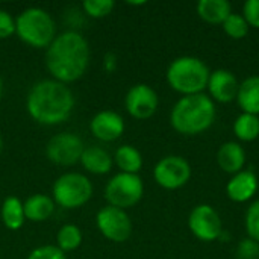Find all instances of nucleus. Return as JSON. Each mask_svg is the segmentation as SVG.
<instances>
[{
    "label": "nucleus",
    "instance_id": "obj_10",
    "mask_svg": "<svg viewBox=\"0 0 259 259\" xmlns=\"http://www.w3.org/2000/svg\"><path fill=\"white\" fill-rule=\"evenodd\" d=\"M85 150L83 141L70 132H62L55 135L46 146V156L56 165H73L80 161Z\"/></svg>",
    "mask_w": 259,
    "mask_h": 259
},
{
    "label": "nucleus",
    "instance_id": "obj_4",
    "mask_svg": "<svg viewBox=\"0 0 259 259\" xmlns=\"http://www.w3.org/2000/svg\"><path fill=\"white\" fill-rule=\"evenodd\" d=\"M208 65L196 56H179L167 68V82L168 85L184 94L193 96L200 94L209 80Z\"/></svg>",
    "mask_w": 259,
    "mask_h": 259
},
{
    "label": "nucleus",
    "instance_id": "obj_18",
    "mask_svg": "<svg viewBox=\"0 0 259 259\" xmlns=\"http://www.w3.org/2000/svg\"><path fill=\"white\" fill-rule=\"evenodd\" d=\"M196 9L199 17L209 24H223L232 14V6L228 0H200Z\"/></svg>",
    "mask_w": 259,
    "mask_h": 259
},
{
    "label": "nucleus",
    "instance_id": "obj_12",
    "mask_svg": "<svg viewBox=\"0 0 259 259\" xmlns=\"http://www.w3.org/2000/svg\"><path fill=\"white\" fill-rule=\"evenodd\" d=\"M124 105H126L127 112L134 118L147 120L156 112L159 99H158L156 91L152 87L146 83H137L127 91Z\"/></svg>",
    "mask_w": 259,
    "mask_h": 259
},
{
    "label": "nucleus",
    "instance_id": "obj_30",
    "mask_svg": "<svg viewBox=\"0 0 259 259\" xmlns=\"http://www.w3.org/2000/svg\"><path fill=\"white\" fill-rule=\"evenodd\" d=\"M243 17L246 18L249 27L259 29V0H247L243 5Z\"/></svg>",
    "mask_w": 259,
    "mask_h": 259
},
{
    "label": "nucleus",
    "instance_id": "obj_5",
    "mask_svg": "<svg viewBox=\"0 0 259 259\" xmlns=\"http://www.w3.org/2000/svg\"><path fill=\"white\" fill-rule=\"evenodd\" d=\"M15 33L30 47L46 49L56 36V24L42 8H27L15 18Z\"/></svg>",
    "mask_w": 259,
    "mask_h": 259
},
{
    "label": "nucleus",
    "instance_id": "obj_24",
    "mask_svg": "<svg viewBox=\"0 0 259 259\" xmlns=\"http://www.w3.org/2000/svg\"><path fill=\"white\" fill-rule=\"evenodd\" d=\"M56 243L62 252L76 250L82 244V231L76 225H64L58 231Z\"/></svg>",
    "mask_w": 259,
    "mask_h": 259
},
{
    "label": "nucleus",
    "instance_id": "obj_28",
    "mask_svg": "<svg viewBox=\"0 0 259 259\" xmlns=\"http://www.w3.org/2000/svg\"><path fill=\"white\" fill-rule=\"evenodd\" d=\"M237 258L238 259H258L259 258V243L252 238H244L238 243L237 247Z\"/></svg>",
    "mask_w": 259,
    "mask_h": 259
},
{
    "label": "nucleus",
    "instance_id": "obj_9",
    "mask_svg": "<svg viewBox=\"0 0 259 259\" xmlns=\"http://www.w3.org/2000/svg\"><path fill=\"white\" fill-rule=\"evenodd\" d=\"M96 225L102 235L114 243H124L132 234V222L124 209L103 206L96 215Z\"/></svg>",
    "mask_w": 259,
    "mask_h": 259
},
{
    "label": "nucleus",
    "instance_id": "obj_33",
    "mask_svg": "<svg viewBox=\"0 0 259 259\" xmlns=\"http://www.w3.org/2000/svg\"><path fill=\"white\" fill-rule=\"evenodd\" d=\"M129 5H144L146 2H127Z\"/></svg>",
    "mask_w": 259,
    "mask_h": 259
},
{
    "label": "nucleus",
    "instance_id": "obj_21",
    "mask_svg": "<svg viewBox=\"0 0 259 259\" xmlns=\"http://www.w3.org/2000/svg\"><path fill=\"white\" fill-rule=\"evenodd\" d=\"M114 161H115L117 167L121 170V173L138 175V171L143 167V156H141L140 150L129 144L120 146L115 150Z\"/></svg>",
    "mask_w": 259,
    "mask_h": 259
},
{
    "label": "nucleus",
    "instance_id": "obj_31",
    "mask_svg": "<svg viewBox=\"0 0 259 259\" xmlns=\"http://www.w3.org/2000/svg\"><path fill=\"white\" fill-rule=\"evenodd\" d=\"M12 33H15V18L8 11L0 9V39H6Z\"/></svg>",
    "mask_w": 259,
    "mask_h": 259
},
{
    "label": "nucleus",
    "instance_id": "obj_15",
    "mask_svg": "<svg viewBox=\"0 0 259 259\" xmlns=\"http://www.w3.org/2000/svg\"><path fill=\"white\" fill-rule=\"evenodd\" d=\"M258 190V178L252 170H241L234 175L226 185L228 197L237 203L250 200Z\"/></svg>",
    "mask_w": 259,
    "mask_h": 259
},
{
    "label": "nucleus",
    "instance_id": "obj_20",
    "mask_svg": "<svg viewBox=\"0 0 259 259\" xmlns=\"http://www.w3.org/2000/svg\"><path fill=\"white\" fill-rule=\"evenodd\" d=\"M24 217L30 222H46L55 212V202L46 194H33L24 203Z\"/></svg>",
    "mask_w": 259,
    "mask_h": 259
},
{
    "label": "nucleus",
    "instance_id": "obj_35",
    "mask_svg": "<svg viewBox=\"0 0 259 259\" xmlns=\"http://www.w3.org/2000/svg\"><path fill=\"white\" fill-rule=\"evenodd\" d=\"M2 147H3V141H2V137H0V152H2Z\"/></svg>",
    "mask_w": 259,
    "mask_h": 259
},
{
    "label": "nucleus",
    "instance_id": "obj_8",
    "mask_svg": "<svg viewBox=\"0 0 259 259\" xmlns=\"http://www.w3.org/2000/svg\"><path fill=\"white\" fill-rule=\"evenodd\" d=\"M156 184L165 190H178L188 184L191 178V165L188 161L178 155L164 156L153 170Z\"/></svg>",
    "mask_w": 259,
    "mask_h": 259
},
{
    "label": "nucleus",
    "instance_id": "obj_19",
    "mask_svg": "<svg viewBox=\"0 0 259 259\" xmlns=\"http://www.w3.org/2000/svg\"><path fill=\"white\" fill-rule=\"evenodd\" d=\"M237 102L243 112L259 115V76H250L240 83Z\"/></svg>",
    "mask_w": 259,
    "mask_h": 259
},
{
    "label": "nucleus",
    "instance_id": "obj_2",
    "mask_svg": "<svg viewBox=\"0 0 259 259\" xmlns=\"http://www.w3.org/2000/svg\"><path fill=\"white\" fill-rule=\"evenodd\" d=\"M26 108L36 123L55 126L64 123L71 115L74 96L65 83L55 79H44L30 88Z\"/></svg>",
    "mask_w": 259,
    "mask_h": 259
},
{
    "label": "nucleus",
    "instance_id": "obj_22",
    "mask_svg": "<svg viewBox=\"0 0 259 259\" xmlns=\"http://www.w3.org/2000/svg\"><path fill=\"white\" fill-rule=\"evenodd\" d=\"M24 208L23 202L15 197L9 196L5 199L2 205V222L9 231H18L24 225Z\"/></svg>",
    "mask_w": 259,
    "mask_h": 259
},
{
    "label": "nucleus",
    "instance_id": "obj_32",
    "mask_svg": "<svg viewBox=\"0 0 259 259\" xmlns=\"http://www.w3.org/2000/svg\"><path fill=\"white\" fill-rule=\"evenodd\" d=\"M117 65H118V59L114 53H106L105 58H103V68L106 73H114L117 70Z\"/></svg>",
    "mask_w": 259,
    "mask_h": 259
},
{
    "label": "nucleus",
    "instance_id": "obj_26",
    "mask_svg": "<svg viewBox=\"0 0 259 259\" xmlns=\"http://www.w3.org/2000/svg\"><path fill=\"white\" fill-rule=\"evenodd\" d=\"M83 12L91 18H103L114 9L112 0H85L82 3Z\"/></svg>",
    "mask_w": 259,
    "mask_h": 259
},
{
    "label": "nucleus",
    "instance_id": "obj_17",
    "mask_svg": "<svg viewBox=\"0 0 259 259\" xmlns=\"http://www.w3.org/2000/svg\"><path fill=\"white\" fill-rule=\"evenodd\" d=\"M79 162L90 173H94V175H106L112 168L114 158L103 147L90 146V147H85V150H83Z\"/></svg>",
    "mask_w": 259,
    "mask_h": 259
},
{
    "label": "nucleus",
    "instance_id": "obj_25",
    "mask_svg": "<svg viewBox=\"0 0 259 259\" xmlns=\"http://www.w3.org/2000/svg\"><path fill=\"white\" fill-rule=\"evenodd\" d=\"M225 32L234 39H243L249 32V24L241 14H231L223 23Z\"/></svg>",
    "mask_w": 259,
    "mask_h": 259
},
{
    "label": "nucleus",
    "instance_id": "obj_13",
    "mask_svg": "<svg viewBox=\"0 0 259 259\" xmlns=\"http://www.w3.org/2000/svg\"><path fill=\"white\" fill-rule=\"evenodd\" d=\"M90 131L91 134L103 141V143H111L118 140L123 132H124V120L120 114L105 109L97 112L91 123H90Z\"/></svg>",
    "mask_w": 259,
    "mask_h": 259
},
{
    "label": "nucleus",
    "instance_id": "obj_16",
    "mask_svg": "<svg viewBox=\"0 0 259 259\" xmlns=\"http://www.w3.org/2000/svg\"><path fill=\"white\" fill-rule=\"evenodd\" d=\"M217 162L225 173L237 175L246 164V152L237 141H228L222 144L217 153Z\"/></svg>",
    "mask_w": 259,
    "mask_h": 259
},
{
    "label": "nucleus",
    "instance_id": "obj_6",
    "mask_svg": "<svg viewBox=\"0 0 259 259\" xmlns=\"http://www.w3.org/2000/svg\"><path fill=\"white\" fill-rule=\"evenodd\" d=\"M93 196L91 181L80 173H65L53 184V202L64 209L83 206Z\"/></svg>",
    "mask_w": 259,
    "mask_h": 259
},
{
    "label": "nucleus",
    "instance_id": "obj_27",
    "mask_svg": "<svg viewBox=\"0 0 259 259\" xmlns=\"http://www.w3.org/2000/svg\"><path fill=\"white\" fill-rule=\"evenodd\" d=\"M244 226L249 238L255 240L259 243V200L253 202L247 211H246V219H244Z\"/></svg>",
    "mask_w": 259,
    "mask_h": 259
},
{
    "label": "nucleus",
    "instance_id": "obj_7",
    "mask_svg": "<svg viewBox=\"0 0 259 259\" xmlns=\"http://www.w3.org/2000/svg\"><path fill=\"white\" fill-rule=\"evenodd\" d=\"M144 194V184L138 175L118 173L109 179L105 187V199L108 205L127 209L135 206Z\"/></svg>",
    "mask_w": 259,
    "mask_h": 259
},
{
    "label": "nucleus",
    "instance_id": "obj_29",
    "mask_svg": "<svg viewBox=\"0 0 259 259\" xmlns=\"http://www.w3.org/2000/svg\"><path fill=\"white\" fill-rule=\"evenodd\" d=\"M27 259H67L65 253L58 246H39L33 249Z\"/></svg>",
    "mask_w": 259,
    "mask_h": 259
},
{
    "label": "nucleus",
    "instance_id": "obj_3",
    "mask_svg": "<svg viewBox=\"0 0 259 259\" xmlns=\"http://www.w3.org/2000/svg\"><path fill=\"white\" fill-rule=\"evenodd\" d=\"M214 120L215 103L203 93L184 96L175 103L170 112V123L173 129L182 135H199L208 131Z\"/></svg>",
    "mask_w": 259,
    "mask_h": 259
},
{
    "label": "nucleus",
    "instance_id": "obj_11",
    "mask_svg": "<svg viewBox=\"0 0 259 259\" xmlns=\"http://www.w3.org/2000/svg\"><path fill=\"white\" fill-rule=\"evenodd\" d=\"M188 228L200 241H214L223 232V225L219 212L209 205H197L188 217Z\"/></svg>",
    "mask_w": 259,
    "mask_h": 259
},
{
    "label": "nucleus",
    "instance_id": "obj_1",
    "mask_svg": "<svg viewBox=\"0 0 259 259\" xmlns=\"http://www.w3.org/2000/svg\"><path fill=\"white\" fill-rule=\"evenodd\" d=\"M90 64V46L76 30H65L55 36L46 52V67L52 77L62 83L80 79Z\"/></svg>",
    "mask_w": 259,
    "mask_h": 259
},
{
    "label": "nucleus",
    "instance_id": "obj_14",
    "mask_svg": "<svg viewBox=\"0 0 259 259\" xmlns=\"http://www.w3.org/2000/svg\"><path fill=\"white\" fill-rule=\"evenodd\" d=\"M211 99L220 103H231L237 99L240 82L235 74L229 70L219 68L209 74L208 87Z\"/></svg>",
    "mask_w": 259,
    "mask_h": 259
},
{
    "label": "nucleus",
    "instance_id": "obj_23",
    "mask_svg": "<svg viewBox=\"0 0 259 259\" xmlns=\"http://www.w3.org/2000/svg\"><path fill=\"white\" fill-rule=\"evenodd\" d=\"M234 134L240 141L250 143L259 137V117L243 112L234 123Z\"/></svg>",
    "mask_w": 259,
    "mask_h": 259
},
{
    "label": "nucleus",
    "instance_id": "obj_34",
    "mask_svg": "<svg viewBox=\"0 0 259 259\" xmlns=\"http://www.w3.org/2000/svg\"><path fill=\"white\" fill-rule=\"evenodd\" d=\"M2 93H3V82H2V79H0V97H2Z\"/></svg>",
    "mask_w": 259,
    "mask_h": 259
}]
</instances>
